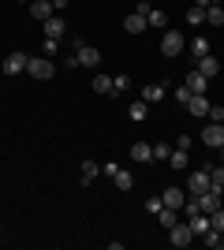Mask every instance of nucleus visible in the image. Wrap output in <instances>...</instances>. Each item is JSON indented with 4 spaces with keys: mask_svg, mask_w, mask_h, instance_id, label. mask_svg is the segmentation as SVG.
Instances as JSON below:
<instances>
[{
    "mask_svg": "<svg viewBox=\"0 0 224 250\" xmlns=\"http://www.w3.org/2000/svg\"><path fill=\"white\" fill-rule=\"evenodd\" d=\"M26 75H30V79H38V83L53 79V75H56L53 56H30V60H26Z\"/></svg>",
    "mask_w": 224,
    "mask_h": 250,
    "instance_id": "obj_1",
    "label": "nucleus"
},
{
    "mask_svg": "<svg viewBox=\"0 0 224 250\" xmlns=\"http://www.w3.org/2000/svg\"><path fill=\"white\" fill-rule=\"evenodd\" d=\"M183 49H187V38H183L180 30H164V38H161V52H164L168 60H176Z\"/></svg>",
    "mask_w": 224,
    "mask_h": 250,
    "instance_id": "obj_2",
    "label": "nucleus"
},
{
    "mask_svg": "<svg viewBox=\"0 0 224 250\" xmlns=\"http://www.w3.org/2000/svg\"><path fill=\"white\" fill-rule=\"evenodd\" d=\"M209 187H213L209 168H198V172H191V176H187V194H194V198H198V194H205Z\"/></svg>",
    "mask_w": 224,
    "mask_h": 250,
    "instance_id": "obj_3",
    "label": "nucleus"
},
{
    "mask_svg": "<svg viewBox=\"0 0 224 250\" xmlns=\"http://www.w3.org/2000/svg\"><path fill=\"white\" fill-rule=\"evenodd\" d=\"M146 11H149V4H139V11H131L127 19H123V30L127 34H146Z\"/></svg>",
    "mask_w": 224,
    "mask_h": 250,
    "instance_id": "obj_4",
    "label": "nucleus"
},
{
    "mask_svg": "<svg viewBox=\"0 0 224 250\" xmlns=\"http://www.w3.org/2000/svg\"><path fill=\"white\" fill-rule=\"evenodd\" d=\"M168 235H172V247H176V250L191 247V239H194L191 224H183V220H180V224H172V228H168Z\"/></svg>",
    "mask_w": 224,
    "mask_h": 250,
    "instance_id": "obj_5",
    "label": "nucleus"
},
{
    "mask_svg": "<svg viewBox=\"0 0 224 250\" xmlns=\"http://www.w3.org/2000/svg\"><path fill=\"white\" fill-rule=\"evenodd\" d=\"M26 60L30 56H22V52H8L0 67H4V75H19V71H26Z\"/></svg>",
    "mask_w": 224,
    "mask_h": 250,
    "instance_id": "obj_6",
    "label": "nucleus"
},
{
    "mask_svg": "<svg viewBox=\"0 0 224 250\" xmlns=\"http://www.w3.org/2000/svg\"><path fill=\"white\" fill-rule=\"evenodd\" d=\"M75 56H79V67H97V63H101V52H97L94 45H79Z\"/></svg>",
    "mask_w": 224,
    "mask_h": 250,
    "instance_id": "obj_7",
    "label": "nucleus"
},
{
    "mask_svg": "<svg viewBox=\"0 0 224 250\" xmlns=\"http://www.w3.org/2000/svg\"><path fill=\"white\" fill-rule=\"evenodd\" d=\"M161 202H164L168 209H183V202H187V190H183V187H164Z\"/></svg>",
    "mask_w": 224,
    "mask_h": 250,
    "instance_id": "obj_8",
    "label": "nucleus"
},
{
    "mask_svg": "<svg viewBox=\"0 0 224 250\" xmlns=\"http://www.w3.org/2000/svg\"><path fill=\"white\" fill-rule=\"evenodd\" d=\"M202 142H205V146H213V149H221L224 146V124H209L202 131Z\"/></svg>",
    "mask_w": 224,
    "mask_h": 250,
    "instance_id": "obj_9",
    "label": "nucleus"
},
{
    "mask_svg": "<svg viewBox=\"0 0 224 250\" xmlns=\"http://www.w3.org/2000/svg\"><path fill=\"white\" fill-rule=\"evenodd\" d=\"M198 71L205 79H217L221 75V60H213V52H205V56H198Z\"/></svg>",
    "mask_w": 224,
    "mask_h": 250,
    "instance_id": "obj_10",
    "label": "nucleus"
},
{
    "mask_svg": "<svg viewBox=\"0 0 224 250\" xmlns=\"http://www.w3.org/2000/svg\"><path fill=\"white\" fill-rule=\"evenodd\" d=\"M64 30H67V22L60 19V15H49V19H45V38H56V42H60Z\"/></svg>",
    "mask_w": 224,
    "mask_h": 250,
    "instance_id": "obj_11",
    "label": "nucleus"
},
{
    "mask_svg": "<svg viewBox=\"0 0 224 250\" xmlns=\"http://www.w3.org/2000/svg\"><path fill=\"white\" fill-rule=\"evenodd\" d=\"M183 83H187V90H191V94H205V86H209V79H205V75L198 71V67H194V71L187 75Z\"/></svg>",
    "mask_w": 224,
    "mask_h": 250,
    "instance_id": "obj_12",
    "label": "nucleus"
},
{
    "mask_svg": "<svg viewBox=\"0 0 224 250\" xmlns=\"http://www.w3.org/2000/svg\"><path fill=\"white\" fill-rule=\"evenodd\" d=\"M164 90H168L164 83H149L146 90H142V101H146V104H157V101H164Z\"/></svg>",
    "mask_w": 224,
    "mask_h": 250,
    "instance_id": "obj_13",
    "label": "nucleus"
},
{
    "mask_svg": "<svg viewBox=\"0 0 224 250\" xmlns=\"http://www.w3.org/2000/svg\"><path fill=\"white\" fill-rule=\"evenodd\" d=\"M187 112H191V116H209V101H205V94H191Z\"/></svg>",
    "mask_w": 224,
    "mask_h": 250,
    "instance_id": "obj_14",
    "label": "nucleus"
},
{
    "mask_svg": "<svg viewBox=\"0 0 224 250\" xmlns=\"http://www.w3.org/2000/svg\"><path fill=\"white\" fill-rule=\"evenodd\" d=\"M131 161H135V165H146V161H153V146H146V142H135V146H131Z\"/></svg>",
    "mask_w": 224,
    "mask_h": 250,
    "instance_id": "obj_15",
    "label": "nucleus"
},
{
    "mask_svg": "<svg viewBox=\"0 0 224 250\" xmlns=\"http://www.w3.org/2000/svg\"><path fill=\"white\" fill-rule=\"evenodd\" d=\"M168 165L176 168V172H183V168L191 165V149H172V153H168Z\"/></svg>",
    "mask_w": 224,
    "mask_h": 250,
    "instance_id": "obj_16",
    "label": "nucleus"
},
{
    "mask_svg": "<svg viewBox=\"0 0 224 250\" xmlns=\"http://www.w3.org/2000/svg\"><path fill=\"white\" fill-rule=\"evenodd\" d=\"M30 15L45 22L49 15H53V0H34V4H30Z\"/></svg>",
    "mask_w": 224,
    "mask_h": 250,
    "instance_id": "obj_17",
    "label": "nucleus"
},
{
    "mask_svg": "<svg viewBox=\"0 0 224 250\" xmlns=\"http://www.w3.org/2000/svg\"><path fill=\"white\" fill-rule=\"evenodd\" d=\"M157 220H161V228H172V224H180V209H168V206H161Z\"/></svg>",
    "mask_w": 224,
    "mask_h": 250,
    "instance_id": "obj_18",
    "label": "nucleus"
},
{
    "mask_svg": "<svg viewBox=\"0 0 224 250\" xmlns=\"http://www.w3.org/2000/svg\"><path fill=\"white\" fill-rule=\"evenodd\" d=\"M94 94H116V83L108 75H94Z\"/></svg>",
    "mask_w": 224,
    "mask_h": 250,
    "instance_id": "obj_19",
    "label": "nucleus"
},
{
    "mask_svg": "<svg viewBox=\"0 0 224 250\" xmlns=\"http://www.w3.org/2000/svg\"><path fill=\"white\" fill-rule=\"evenodd\" d=\"M146 22H149V26H157V30H164V26H168V15H164L161 8H149L146 11Z\"/></svg>",
    "mask_w": 224,
    "mask_h": 250,
    "instance_id": "obj_20",
    "label": "nucleus"
},
{
    "mask_svg": "<svg viewBox=\"0 0 224 250\" xmlns=\"http://www.w3.org/2000/svg\"><path fill=\"white\" fill-rule=\"evenodd\" d=\"M205 22H209V26H224V8L221 4H209V8H205Z\"/></svg>",
    "mask_w": 224,
    "mask_h": 250,
    "instance_id": "obj_21",
    "label": "nucleus"
},
{
    "mask_svg": "<svg viewBox=\"0 0 224 250\" xmlns=\"http://www.w3.org/2000/svg\"><path fill=\"white\" fill-rule=\"evenodd\" d=\"M112 179H116V190H131V187H135V176H131L127 168H116V176H112Z\"/></svg>",
    "mask_w": 224,
    "mask_h": 250,
    "instance_id": "obj_22",
    "label": "nucleus"
},
{
    "mask_svg": "<svg viewBox=\"0 0 224 250\" xmlns=\"http://www.w3.org/2000/svg\"><path fill=\"white\" fill-rule=\"evenodd\" d=\"M202 22H205V8L191 4V8H187V26H202Z\"/></svg>",
    "mask_w": 224,
    "mask_h": 250,
    "instance_id": "obj_23",
    "label": "nucleus"
},
{
    "mask_svg": "<svg viewBox=\"0 0 224 250\" xmlns=\"http://www.w3.org/2000/svg\"><path fill=\"white\" fill-rule=\"evenodd\" d=\"M127 116H131V120H135V124H142V120H146V116H149V104H146V101H135V104H131V108H127Z\"/></svg>",
    "mask_w": 224,
    "mask_h": 250,
    "instance_id": "obj_24",
    "label": "nucleus"
},
{
    "mask_svg": "<svg viewBox=\"0 0 224 250\" xmlns=\"http://www.w3.org/2000/svg\"><path fill=\"white\" fill-rule=\"evenodd\" d=\"M97 172H101V165H97V161H82V187H86V183H94Z\"/></svg>",
    "mask_w": 224,
    "mask_h": 250,
    "instance_id": "obj_25",
    "label": "nucleus"
},
{
    "mask_svg": "<svg viewBox=\"0 0 224 250\" xmlns=\"http://www.w3.org/2000/svg\"><path fill=\"white\" fill-rule=\"evenodd\" d=\"M191 52H194V56H205V52H209V42H205L202 34H198V38L191 42Z\"/></svg>",
    "mask_w": 224,
    "mask_h": 250,
    "instance_id": "obj_26",
    "label": "nucleus"
},
{
    "mask_svg": "<svg viewBox=\"0 0 224 250\" xmlns=\"http://www.w3.org/2000/svg\"><path fill=\"white\" fill-rule=\"evenodd\" d=\"M56 52H60V42H56V38H45V45H41V56H53V60H56Z\"/></svg>",
    "mask_w": 224,
    "mask_h": 250,
    "instance_id": "obj_27",
    "label": "nucleus"
},
{
    "mask_svg": "<svg viewBox=\"0 0 224 250\" xmlns=\"http://www.w3.org/2000/svg\"><path fill=\"white\" fill-rule=\"evenodd\" d=\"M168 153H172L168 142H157V146H153V161H168Z\"/></svg>",
    "mask_w": 224,
    "mask_h": 250,
    "instance_id": "obj_28",
    "label": "nucleus"
},
{
    "mask_svg": "<svg viewBox=\"0 0 224 250\" xmlns=\"http://www.w3.org/2000/svg\"><path fill=\"white\" fill-rule=\"evenodd\" d=\"M209 176H213V187H217V190H224V165L209 168Z\"/></svg>",
    "mask_w": 224,
    "mask_h": 250,
    "instance_id": "obj_29",
    "label": "nucleus"
},
{
    "mask_svg": "<svg viewBox=\"0 0 224 250\" xmlns=\"http://www.w3.org/2000/svg\"><path fill=\"white\" fill-rule=\"evenodd\" d=\"M172 97H176L180 104H187V101H191V90H187V83H183V86H176V90H172Z\"/></svg>",
    "mask_w": 224,
    "mask_h": 250,
    "instance_id": "obj_30",
    "label": "nucleus"
},
{
    "mask_svg": "<svg viewBox=\"0 0 224 250\" xmlns=\"http://www.w3.org/2000/svg\"><path fill=\"white\" fill-rule=\"evenodd\" d=\"M202 243H205V247H221V231H217V228H209V231L202 235Z\"/></svg>",
    "mask_w": 224,
    "mask_h": 250,
    "instance_id": "obj_31",
    "label": "nucleus"
},
{
    "mask_svg": "<svg viewBox=\"0 0 224 250\" xmlns=\"http://www.w3.org/2000/svg\"><path fill=\"white\" fill-rule=\"evenodd\" d=\"M209 124H224V104H209Z\"/></svg>",
    "mask_w": 224,
    "mask_h": 250,
    "instance_id": "obj_32",
    "label": "nucleus"
},
{
    "mask_svg": "<svg viewBox=\"0 0 224 250\" xmlns=\"http://www.w3.org/2000/svg\"><path fill=\"white\" fill-rule=\"evenodd\" d=\"M209 224H213L217 231H224V206L217 209V213H209Z\"/></svg>",
    "mask_w": 224,
    "mask_h": 250,
    "instance_id": "obj_33",
    "label": "nucleus"
},
{
    "mask_svg": "<svg viewBox=\"0 0 224 250\" xmlns=\"http://www.w3.org/2000/svg\"><path fill=\"white\" fill-rule=\"evenodd\" d=\"M161 206H164V202H161V194H157V198H149V202H146V213H153V217H157Z\"/></svg>",
    "mask_w": 224,
    "mask_h": 250,
    "instance_id": "obj_34",
    "label": "nucleus"
},
{
    "mask_svg": "<svg viewBox=\"0 0 224 250\" xmlns=\"http://www.w3.org/2000/svg\"><path fill=\"white\" fill-rule=\"evenodd\" d=\"M191 146H194L191 135H180V138H176V149H191Z\"/></svg>",
    "mask_w": 224,
    "mask_h": 250,
    "instance_id": "obj_35",
    "label": "nucleus"
},
{
    "mask_svg": "<svg viewBox=\"0 0 224 250\" xmlns=\"http://www.w3.org/2000/svg\"><path fill=\"white\" fill-rule=\"evenodd\" d=\"M127 86H131V75H116V94H120V90H127Z\"/></svg>",
    "mask_w": 224,
    "mask_h": 250,
    "instance_id": "obj_36",
    "label": "nucleus"
},
{
    "mask_svg": "<svg viewBox=\"0 0 224 250\" xmlns=\"http://www.w3.org/2000/svg\"><path fill=\"white\" fill-rule=\"evenodd\" d=\"M67 4H71V0H53V11H64Z\"/></svg>",
    "mask_w": 224,
    "mask_h": 250,
    "instance_id": "obj_37",
    "label": "nucleus"
},
{
    "mask_svg": "<svg viewBox=\"0 0 224 250\" xmlns=\"http://www.w3.org/2000/svg\"><path fill=\"white\" fill-rule=\"evenodd\" d=\"M194 4H198V8H209V4H213V0H194Z\"/></svg>",
    "mask_w": 224,
    "mask_h": 250,
    "instance_id": "obj_38",
    "label": "nucleus"
},
{
    "mask_svg": "<svg viewBox=\"0 0 224 250\" xmlns=\"http://www.w3.org/2000/svg\"><path fill=\"white\" fill-rule=\"evenodd\" d=\"M221 165H224V146H221Z\"/></svg>",
    "mask_w": 224,
    "mask_h": 250,
    "instance_id": "obj_39",
    "label": "nucleus"
},
{
    "mask_svg": "<svg viewBox=\"0 0 224 250\" xmlns=\"http://www.w3.org/2000/svg\"><path fill=\"white\" fill-rule=\"evenodd\" d=\"M221 247H224V231H221Z\"/></svg>",
    "mask_w": 224,
    "mask_h": 250,
    "instance_id": "obj_40",
    "label": "nucleus"
},
{
    "mask_svg": "<svg viewBox=\"0 0 224 250\" xmlns=\"http://www.w3.org/2000/svg\"><path fill=\"white\" fill-rule=\"evenodd\" d=\"M142 4H153V0H142Z\"/></svg>",
    "mask_w": 224,
    "mask_h": 250,
    "instance_id": "obj_41",
    "label": "nucleus"
},
{
    "mask_svg": "<svg viewBox=\"0 0 224 250\" xmlns=\"http://www.w3.org/2000/svg\"><path fill=\"white\" fill-rule=\"evenodd\" d=\"M0 239H4V231H0Z\"/></svg>",
    "mask_w": 224,
    "mask_h": 250,
    "instance_id": "obj_42",
    "label": "nucleus"
}]
</instances>
